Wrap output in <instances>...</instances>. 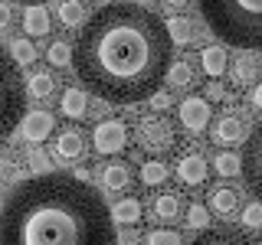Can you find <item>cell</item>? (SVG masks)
<instances>
[{"label":"cell","instance_id":"22","mask_svg":"<svg viewBox=\"0 0 262 245\" xmlns=\"http://www.w3.org/2000/svg\"><path fill=\"white\" fill-rule=\"evenodd\" d=\"M164 23H167L170 43L184 46V43H190V39H193V23L187 20V16H170V20H164Z\"/></svg>","mask_w":262,"mask_h":245},{"label":"cell","instance_id":"4","mask_svg":"<svg viewBox=\"0 0 262 245\" xmlns=\"http://www.w3.org/2000/svg\"><path fill=\"white\" fill-rule=\"evenodd\" d=\"M23 108H27V88L20 82L13 56L0 46V141L20 125Z\"/></svg>","mask_w":262,"mask_h":245},{"label":"cell","instance_id":"2","mask_svg":"<svg viewBox=\"0 0 262 245\" xmlns=\"http://www.w3.org/2000/svg\"><path fill=\"white\" fill-rule=\"evenodd\" d=\"M112 212L85 180L36 174L0 206V245H112Z\"/></svg>","mask_w":262,"mask_h":245},{"label":"cell","instance_id":"34","mask_svg":"<svg viewBox=\"0 0 262 245\" xmlns=\"http://www.w3.org/2000/svg\"><path fill=\"white\" fill-rule=\"evenodd\" d=\"M243 223L249 226V229L262 226V203H256V206H246V212H243Z\"/></svg>","mask_w":262,"mask_h":245},{"label":"cell","instance_id":"15","mask_svg":"<svg viewBox=\"0 0 262 245\" xmlns=\"http://www.w3.org/2000/svg\"><path fill=\"white\" fill-rule=\"evenodd\" d=\"M23 30H27L30 36H46V33L53 30L43 4H27V10H23Z\"/></svg>","mask_w":262,"mask_h":245},{"label":"cell","instance_id":"25","mask_svg":"<svg viewBox=\"0 0 262 245\" xmlns=\"http://www.w3.org/2000/svg\"><path fill=\"white\" fill-rule=\"evenodd\" d=\"M138 174H141V183L144 186H161L164 180H167V163H161V160H147L141 170H138Z\"/></svg>","mask_w":262,"mask_h":245},{"label":"cell","instance_id":"36","mask_svg":"<svg viewBox=\"0 0 262 245\" xmlns=\"http://www.w3.org/2000/svg\"><path fill=\"white\" fill-rule=\"evenodd\" d=\"M220 95H223V85H216V82H213V85L207 88V95H203V98H220Z\"/></svg>","mask_w":262,"mask_h":245},{"label":"cell","instance_id":"7","mask_svg":"<svg viewBox=\"0 0 262 245\" xmlns=\"http://www.w3.org/2000/svg\"><path fill=\"white\" fill-rule=\"evenodd\" d=\"M92 147L95 154H121L128 147V128L118 118H105L92 131Z\"/></svg>","mask_w":262,"mask_h":245},{"label":"cell","instance_id":"29","mask_svg":"<svg viewBox=\"0 0 262 245\" xmlns=\"http://www.w3.org/2000/svg\"><path fill=\"white\" fill-rule=\"evenodd\" d=\"M187 226H190V229H200V232H203V229L210 226V212H207V206L193 203L190 212H187Z\"/></svg>","mask_w":262,"mask_h":245},{"label":"cell","instance_id":"26","mask_svg":"<svg viewBox=\"0 0 262 245\" xmlns=\"http://www.w3.org/2000/svg\"><path fill=\"white\" fill-rule=\"evenodd\" d=\"M10 56H13L16 65H33V62H36V49H33L30 39H13V43H10Z\"/></svg>","mask_w":262,"mask_h":245},{"label":"cell","instance_id":"11","mask_svg":"<svg viewBox=\"0 0 262 245\" xmlns=\"http://www.w3.org/2000/svg\"><path fill=\"white\" fill-rule=\"evenodd\" d=\"M213 141H216L220 147H233L246 141V125L243 118H236V114H223V118L213 125Z\"/></svg>","mask_w":262,"mask_h":245},{"label":"cell","instance_id":"38","mask_svg":"<svg viewBox=\"0 0 262 245\" xmlns=\"http://www.w3.org/2000/svg\"><path fill=\"white\" fill-rule=\"evenodd\" d=\"M76 180H85V183H89V170H85V167H79V170H76Z\"/></svg>","mask_w":262,"mask_h":245},{"label":"cell","instance_id":"28","mask_svg":"<svg viewBox=\"0 0 262 245\" xmlns=\"http://www.w3.org/2000/svg\"><path fill=\"white\" fill-rule=\"evenodd\" d=\"M46 56H49V62H53V65H69L72 62V46L62 43V39H56V43L46 49Z\"/></svg>","mask_w":262,"mask_h":245},{"label":"cell","instance_id":"6","mask_svg":"<svg viewBox=\"0 0 262 245\" xmlns=\"http://www.w3.org/2000/svg\"><path fill=\"white\" fill-rule=\"evenodd\" d=\"M243 180L249 186V193L262 203V121L252 128V134L246 137V151H243Z\"/></svg>","mask_w":262,"mask_h":245},{"label":"cell","instance_id":"19","mask_svg":"<svg viewBox=\"0 0 262 245\" xmlns=\"http://www.w3.org/2000/svg\"><path fill=\"white\" fill-rule=\"evenodd\" d=\"M85 20H89V13H85V4H82V0H59V23L66 30H76Z\"/></svg>","mask_w":262,"mask_h":245},{"label":"cell","instance_id":"14","mask_svg":"<svg viewBox=\"0 0 262 245\" xmlns=\"http://www.w3.org/2000/svg\"><path fill=\"white\" fill-rule=\"evenodd\" d=\"M102 183L108 186V190H128L131 183H135V167H131L128 160H112L102 167Z\"/></svg>","mask_w":262,"mask_h":245},{"label":"cell","instance_id":"8","mask_svg":"<svg viewBox=\"0 0 262 245\" xmlns=\"http://www.w3.org/2000/svg\"><path fill=\"white\" fill-rule=\"evenodd\" d=\"M177 118H180V125L190 131V134H200V131L210 128V121H213L210 98H203V95L184 98V102H180V108H177Z\"/></svg>","mask_w":262,"mask_h":245},{"label":"cell","instance_id":"42","mask_svg":"<svg viewBox=\"0 0 262 245\" xmlns=\"http://www.w3.org/2000/svg\"><path fill=\"white\" fill-rule=\"evenodd\" d=\"M98 4H112V0H98Z\"/></svg>","mask_w":262,"mask_h":245},{"label":"cell","instance_id":"35","mask_svg":"<svg viewBox=\"0 0 262 245\" xmlns=\"http://www.w3.org/2000/svg\"><path fill=\"white\" fill-rule=\"evenodd\" d=\"M13 23V0H0V30Z\"/></svg>","mask_w":262,"mask_h":245},{"label":"cell","instance_id":"9","mask_svg":"<svg viewBox=\"0 0 262 245\" xmlns=\"http://www.w3.org/2000/svg\"><path fill=\"white\" fill-rule=\"evenodd\" d=\"M20 128H23V137H27L30 144H39V141H46V137L53 134L56 121H53V114H49V111H30V114L23 111Z\"/></svg>","mask_w":262,"mask_h":245},{"label":"cell","instance_id":"40","mask_svg":"<svg viewBox=\"0 0 262 245\" xmlns=\"http://www.w3.org/2000/svg\"><path fill=\"white\" fill-rule=\"evenodd\" d=\"M138 4H141V7H147V10H154V4H158V0H138Z\"/></svg>","mask_w":262,"mask_h":245},{"label":"cell","instance_id":"27","mask_svg":"<svg viewBox=\"0 0 262 245\" xmlns=\"http://www.w3.org/2000/svg\"><path fill=\"white\" fill-rule=\"evenodd\" d=\"M243 170V157H236V154H220L216 157V174L220 177H236Z\"/></svg>","mask_w":262,"mask_h":245},{"label":"cell","instance_id":"32","mask_svg":"<svg viewBox=\"0 0 262 245\" xmlns=\"http://www.w3.org/2000/svg\"><path fill=\"white\" fill-rule=\"evenodd\" d=\"M147 245H177L180 242V232H167V229H161V232H147Z\"/></svg>","mask_w":262,"mask_h":245},{"label":"cell","instance_id":"41","mask_svg":"<svg viewBox=\"0 0 262 245\" xmlns=\"http://www.w3.org/2000/svg\"><path fill=\"white\" fill-rule=\"evenodd\" d=\"M16 4H43V0H16Z\"/></svg>","mask_w":262,"mask_h":245},{"label":"cell","instance_id":"23","mask_svg":"<svg viewBox=\"0 0 262 245\" xmlns=\"http://www.w3.org/2000/svg\"><path fill=\"white\" fill-rule=\"evenodd\" d=\"M115 219L125 223V226H138L141 223V203H138L135 196H125V200L115 206Z\"/></svg>","mask_w":262,"mask_h":245},{"label":"cell","instance_id":"12","mask_svg":"<svg viewBox=\"0 0 262 245\" xmlns=\"http://www.w3.org/2000/svg\"><path fill=\"white\" fill-rule=\"evenodd\" d=\"M259 76H262V59L252 53V49H243V56L233 62V82L239 88H249Z\"/></svg>","mask_w":262,"mask_h":245},{"label":"cell","instance_id":"13","mask_svg":"<svg viewBox=\"0 0 262 245\" xmlns=\"http://www.w3.org/2000/svg\"><path fill=\"white\" fill-rule=\"evenodd\" d=\"M177 177L184 186H203L207 183V160H203V154H187V157H180L177 163Z\"/></svg>","mask_w":262,"mask_h":245},{"label":"cell","instance_id":"43","mask_svg":"<svg viewBox=\"0 0 262 245\" xmlns=\"http://www.w3.org/2000/svg\"><path fill=\"white\" fill-rule=\"evenodd\" d=\"M0 206H4V200H0Z\"/></svg>","mask_w":262,"mask_h":245},{"label":"cell","instance_id":"31","mask_svg":"<svg viewBox=\"0 0 262 245\" xmlns=\"http://www.w3.org/2000/svg\"><path fill=\"white\" fill-rule=\"evenodd\" d=\"M147 105H151L154 111H167L170 105H174V98H170L167 92H164V88H154V92L147 95Z\"/></svg>","mask_w":262,"mask_h":245},{"label":"cell","instance_id":"3","mask_svg":"<svg viewBox=\"0 0 262 245\" xmlns=\"http://www.w3.org/2000/svg\"><path fill=\"white\" fill-rule=\"evenodd\" d=\"M200 13L226 46L262 53V0H200Z\"/></svg>","mask_w":262,"mask_h":245},{"label":"cell","instance_id":"39","mask_svg":"<svg viewBox=\"0 0 262 245\" xmlns=\"http://www.w3.org/2000/svg\"><path fill=\"white\" fill-rule=\"evenodd\" d=\"M252 102H256V105H259V108H262V85L256 88V95H252Z\"/></svg>","mask_w":262,"mask_h":245},{"label":"cell","instance_id":"33","mask_svg":"<svg viewBox=\"0 0 262 245\" xmlns=\"http://www.w3.org/2000/svg\"><path fill=\"white\" fill-rule=\"evenodd\" d=\"M30 170L33 174H49V170H53V160H49L43 151H30Z\"/></svg>","mask_w":262,"mask_h":245},{"label":"cell","instance_id":"21","mask_svg":"<svg viewBox=\"0 0 262 245\" xmlns=\"http://www.w3.org/2000/svg\"><path fill=\"white\" fill-rule=\"evenodd\" d=\"M27 88H30L33 98H49L56 92V76H53V72H33L30 82H27Z\"/></svg>","mask_w":262,"mask_h":245},{"label":"cell","instance_id":"5","mask_svg":"<svg viewBox=\"0 0 262 245\" xmlns=\"http://www.w3.org/2000/svg\"><path fill=\"white\" fill-rule=\"evenodd\" d=\"M135 137H138V147L147 154H167L177 147V131L164 118H141L135 128Z\"/></svg>","mask_w":262,"mask_h":245},{"label":"cell","instance_id":"16","mask_svg":"<svg viewBox=\"0 0 262 245\" xmlns=\"http://www.w3.org/2000/svg\"><path fill=\"white\" fill-rule=\"evenodd\" d=\"M200 65H203V72H207L210 79L226 76V65H229L226 49H223V46H207V49L200 53Z\"/></svg>","mask_w":262,"mask_h":245},{"label":"cell","instance_id":"20","mask_svg":"<svg viewBox=\"0 0 262 245\" xmlns=\"http://www.w3.org/2000/svg\"><path fill=\"white\" fill-rule=\"evenodd\" d=\"M151 206H154V219H161V223H174V219L180 216V196L177 193H161Z\"/></svg>","mask_w":262,"mask_h":245},{"label":"cell","instance_id":"10","mask_svg":"<svg viewBox=\"0 0 262 245\" xmlns=\"http://www.w3.org/2000/svg\"><path fill=\"white\" fill-rule=\"evenodd\" d=\"M53 154H56L62 163H79L82 157H85V137H82L79 131H62V134L56 137Z\"/></svg>","mask_w":262,"mask_h":245},{"label":"cell","instance_id":"18","mask_svg":"<svg viewBox=\"0 0 262 245\" xmlns=\"http://www.w3.org/2000/svg\"><path fill=\"white\" fill-rule=\"evenodd\" d=\"M210 206H213V212L216 216H233L236 212V206H239V193L233 190V186H216V190L210 193Z\"/></svg>","mask_w":262,"mask_h":245},{"label":"cell","instance_id":"30","mask_svg":"<svg viewBox=\"0 0 262 245\" xmlns=\"http://www.w3.org/2000/svg\"><path fill=\"white\" fill-rule=\"evenodd\" d=\"M16 180H20V167H16L10 157H0V186L16 183Z\"/></svg>","mask_w":262,"mask_h":245},{"label":"cell","instance_id":"24","mask_svg":"<svg viewBox=\"0 0 262 245\" xmlns=\"http://www.w3.org/2000/svg\"><path fill=\"white\" fill-rule=\"evenodd\" d=\"M167 82L174 88H190L193 82H196V76H193V69L187 62H170V69H167Z\"/></svg>","mask_w":262,"mask_h":245},{"label":"cell","instance_id":"1","mask_svg":"<svg viewBox=\"0 0 262 245\" xmlns=\"http://www.w3.org/2000/svg\"><path fill=\"white\" fill-rule=\"evenodd\" d=\"M167 23L141 4H112L82 23L72 46L76 76L112 105L147 102L170 69Z\"/></svg>","mask_w":262,"mask_h":245},{"label":"cell","instance_id":"17","mask_svg":"<svg viewBox=\"0 0 262 245\" xmlns=\"http://www.w3.org/2000/svg\"><path fill=\"white\" fill-rule=\"evenodd\" d=\"M59 108L66 118H85L89 114V95L82 88H66L62 98H59Z\"/></svg>","mask_w":262,"mask_h":245},{"label":"cell","instance_id":"37","mask_svg":"<svg viewBox=\"0 0 262 245\" xmlns=\"http://www.w3.org/2000/svg\"><path fill=\"white\" fill-rule=\"evenodd\" d=\"M164 4H167L170 10H180V7H187V4H190V0H164Z\"/></svg>","mask_w":262,"mask_h":245}]
</instances>
